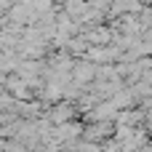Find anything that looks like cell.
Instances as JSON below:
<instances>
[{
  "label": "cell",
  "instance_id": "obj_1",
  "mask_svg": "<svg viewBox=\"0 0 152 152\" xmlns=\"http://www.w3.org/2000/svg\"><path fill=\"white\" fill-rule=\"evenodd\" d=\"M77 107H75V102H59V104H53L48 112H45V120L48 123H53V126H64V123H72V120H77Z\"/></svg>",
  "mask_w": 152,
  "mask_h": 152
},
{
  "label": "cell",
  "instance_id": "obj_2",
  "mask_svg": "<svg viewBox=\"0 0 152 152\" xmlns=\"http://www.w3.org/2000/svg\"><path fill=\"white\" fill-rule=\"evenodd\" d=\"M115 131L118 126L115 123H86V142H94V144H107L110 139H115Z\"/></svg>",
  "mask_w": 152,
  "mask_h": 152
},
{
  "label": "cell",
  "instance_id": "obj_3",
  "mask_svg": "<svg viewBox=\"0 0 152 152\" xmlns=\"http://www.w3.org/2000/svg\"><path fill=\"white\" fill-rule=\"evenodd\" d=\"M67 51H69L75 59H86V56H88V51H91V43L86 40V35H77V37H72V40H69Z\"/></svg>",
  "mask_w": 152,
  "mask_h": 152
},
{
  "label": "cell",
  "instance_id": "obj_4",
  "mask_svg": "<svg viewBox=\"0 0 152 152\" xmlns=\"http://www.w3.org/2000/svg\"><path fill=\"white\" fill-rule=\"evenodd\" d=\"M3 152H29V147L21 139H3Z\"/></svg>",
  "mask_w": 152,
  "mask_h": 152
}]
</instances>
